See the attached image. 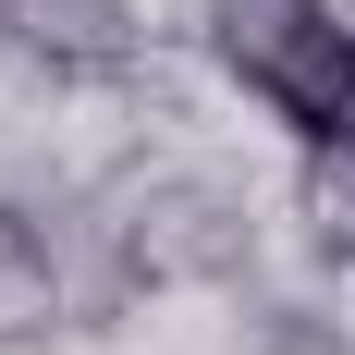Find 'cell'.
Here are the masks:
<instances>
[{
    "label": "cell",
    "instance_id": "cell-1",
    "mask_svg": "<svg viewBox=\"0 0 355 355\" xmlns=\"http://www.w3.org/2000/svg\"><path fill=\"white\" fill-rule=\"evenodd\" d=\"M73 245L98 257V306H135V294H196V282H245V196L196 159H135L86 196V233Z\"/></svg>",
    "mask_w": 355,
    "mask_h": 355
},
{
    "label": "cell",
    "instance_id": "cell-2",
    "mask_svg": "<svg viewBox=\"0 0 355 355\" xmlns=\"http://www.w3.org/2000/svg\"><path fill=\"white\" fill-rule=\"evenodd\" d=\"M233 98H257L294 147L355 123V0H209L196 12Z\"/></svg>",
    "mask_w": 355,
    "mask_h": 355
},
{
    "label": "cell",
    "instance_id": "cell-3",
    "mask_svg": "<svg viewBox=\"0 0 355 355\" xmlns=\"http://www.w3.org/2000/svg\"><path fill=\"white\" fill-rule=\"evenodd\" d=\"M0 49L49 86H135L147 73V12L135 0H0Z\"/></svg>",
    "mask_w": 355,
    "mask_h": 355
},
{
    "label": "cell",
    "instance_id": "cell-4",
    "mask_svg": "<svg viewBox=\"0 0 355 355\" xmlns=\"http://www.w3.org/2000/svg\"><path fill=\"white\" fill-rule=\"evenodd\" d=\"M86 319V282H73V233L25 196H0V355H49Z\"/></svg>",
    "mask_w": 355,
    "mask_h": 355
},
{
    "label": "cell",
    "instance_id": "cell-5",
    "mask_svg": "<svg viewBox=\"0 0 355 355\" xmlns=\"http://www.w3.org/2000/svg\"><path fill=\"white\" fill-rule=\"evenodd\" d=\"M294 220L331 270H355V123H331L319 147H294Z\"/></svg>",
    "mask_w": 355,
    "mask_h": 355
}]
</instances>
